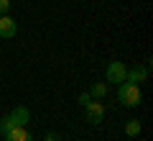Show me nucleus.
Instances as JSON below:
<instances>
[{"instance_id": "1", "label": "nucleus", "mask_w": 153, "mask_h": 141, "mask_svg": "<svg viewBox=\"0 0 153 141\" xmlns=\"http://www.w3.org/2000/svg\"><path fill=\"white\" fill-rule=\"evenodd\" d=\"M117 100H120L125 108H138L143 103V92H140V85H133V82H120L117 87Z\"/></svg>"}, {"instance_id": "2", "label": "nucleus", "mask_w": 153, "mask_h": 141, "mask_svg": "<svg viewBox=\"0 0 153 141\" xmlns=\"http://www.w3.org/2000/svg\"><path fill=\"white\" fill-rule=\"evenodd\" d=\"M28 118H31V113H28L26 105H18L16 110H10V113L5 115V118H0V133H5V131L16 128V126H26Z\"/></svg>"}, {"instance_id": "3", "label": "nucleus", "mask_w": 153, "mask_h": 141, "mask_svg": "<svg viewBox=\"0 0 153 141\" xmlns=\"http://www.w3.org/2000/svg\"><path fill=\"white\" fill-rule=\"evenodd\" d=\"M84 118H87V123L97 126L105 121V105L100 103V100H89L87 105H84Z\"/></svg>"}, {"instance_id": "4", "label": "nucleus", "mask_w": 153, "mask_h": 141, "mask_svg": "<svg viewBox=\"0 0 153 141\" xmlns=\"http://www.w3.org/2000/svg\"><path fill=\"white\" fill-rule=\"evenodd\" d=\"M125 72H128V67L123 62H110L107 69H105V82H112V85L125 82Z\"/></svg>"}, {"instance_id": "5", "label": "nucleus", "mask_w": 153, "mask_h": 141, "mask_svg": "<svg viewBox=\"0 0 153 141\" xmlns=\"http://www.w3.org/2000/svg\"><path fill=\"white\" fill-rule=\"evenodd\" d=\"M125 80L133 82V85H140V82H146V80H148V67H146V64H135L133 69L125 72Z\"/></svg>"}, {"instance_id": "6", "label": "nucleus", "mask_w": 153, "mask_h": 141, "mask_svg": "<svg viewBox=\"0 0 153 141\" xmlns=\"http://www.w3.org/2000/svg\"><path fill=\"white\" fill-rule=\"evenodd\" d=\"M5 141H33V133L26 128V126H16V128L5 131Z\"/></svg>"}, {"instance_id": "7", "label": "nucleus", "mask_w": 153, "mask_h": 141, "mask_svg": "<svg viewBox=\"0 0 153 141\" xmlns=\"http://www.w3.org/2000/svg\"><path fill=\"white\" fill-rule=\"evenodd\" d=\"M18 33V23L10 16H0V38H13Z\"/></svg>"}, {"instance_id": "8", "label": "nucleus", "mask_w": 153, "mask_h": 141, "mask_svg": "<svg viewBox=\"0 0 153 141\" xmlns=\"http://www.w3.org/2000/svg\"><path fill=\"white\" fill-rule=\"evenodd\" d=\"M89 95H92V100H102L105 95H107V82H92Z\"/></svg>"}, {"instance_id": "9", "label": "nucleus", "mask_w": 153, "mask_h": 141, "mask_svg": "<svg viewBox=\"0 0 153 141\" xmlns=\"http://www.w3.org/2000/svg\"><path fill=\"white\" fill-rule=\"evenodd\" d=\"M140 128H143V126H140V121H138V118H130V121L125 123V136H130V139H135V136L140 133Z\"/></svg>"}, {"instance_id": "10", "label": "nucleus", "mask_w": 153, "mask_h": 141, "mask_svg": "<svg viewBox=\"0 0 153 141\" xmlns=\"http://www.w3.org/2000/svg\"><path fill=\"white\" fill-rule=\"evenodd\" d=\"M10 11V0H0V16H8Z\"/></svg>"}, {"instance_id": "11", "label": "nucleus", "mask_w": 153, "mask_h": 141, "mask_svg": "<svg viewBox=\"0 0 153 141\" xmlns=\"http://www.w3.org/2000/svg\"><path fill=\"white\" fill-rule=\"evenodd\" d=\"M76 100H79V105H87L89 100H92V95H89V92H82V95H79Z\"/></svg>"}, {"instance_id": "12", "label": "nucleus", "mask_w": 153, "mask_h": 141, "mask_svg": "<svg viewBox=\"0 0 153 141\" xmlns=\"http://www.w3.org/2000/svg\"><path fill=\"white\" fill-rule=\"evenodd\" d=\"M44 141H61V136H59V133H54V131H49V133L44 136Z\"/></svg>"}]
</instances>
